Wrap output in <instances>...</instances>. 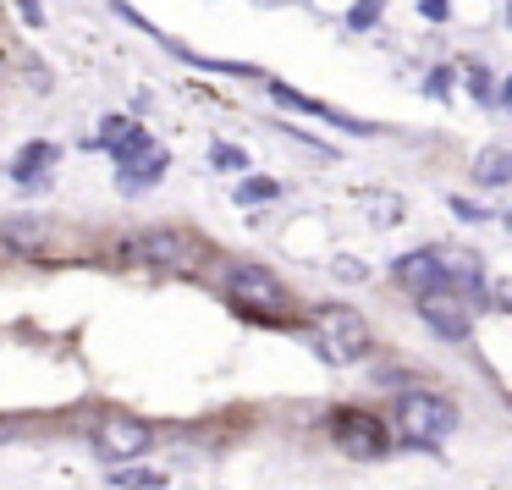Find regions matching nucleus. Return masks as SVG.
Returning a JSON list of instances; mask_svg holds the SVG:
<instances>
[{
	"mask_svg": "<svg viewBox=\"0 0 512 490\" xmlns=\"http://www.w3.org/2000/svg\"><path fill=\"white\" fill-rule=\"evenodd\" d=\"M325 430H331L336 452H347L353 463H375V457L391 452V430L380 413L369 408H331V419H325Z\"/></svg>",
	"mask_w": 512,
	"mask_h": 490,
	"instance_id": "2",
	"label": "nucleus"
},
{
	"mask_svg": "<svg viewBox=\"0 0 512 490\" xmlns=\"http://www.w3.org/2000/svg\"><path fill=\"white\" fill-rule=\"evenodd\" d=\"M336 276H347V281H358V276H364V265H353V259H336Z\"/></svg>",
	"mask_w": 512,
	"mask_h": 490,
	"instance_id": "23",
	"label": "nucleus"
},
{
	"mask_svg": "<svg viewBox=\"0 0 512 490\" xmlns=\"http://www.w3.org/2000/svg\"><path fill=\"white\" fill-rule=\"evenodd\" d=\"M463 78H468V94H474V100H496V83H490L485 61H463Z\"/></svg>",
	"mask_w": 512,
	"mask_h": 490,
	"instance_id": "17",
	"label": "nucleus"
},
{
	"mask_svg": "<svg viewBox=\"0 0 512 490\" xmlns=\"http://www.w3.org/2000/svg\"><path fill=\"white\" fill-rule=\"evenodd\" d=\"M413 6H419L424 23H446L452 17V0H413Z\"/></svg>",
	"mask_w": 512,
	"mask_h": 490,
	"instance_id": "20",
	"label": "nucleus"
},
{
	"mask_svg": "<svg viewBox=\"0 0 512 490\" xmlns=\"http://www.w3.org/2000/svg\"><path fill=\"white\" fill-rule=\"evenodd\" d=\"M452 215H457V221H485V210L468 204V199H452Z\"/></svg>",
	"mask_w": 512,
	"mask_h": 490,
	"instance_id": "22",
	"label": "nucleus"
},
{
	"mask_svg": "<svg viewBox=\"0 0 512 490\" xmlns=\"http://www.w3.org/2000/svg\"><path fill=\"white\" fill-rule=\"evenodd\" d=\"M270 199H281V182H270V177H243L237 182V204H270Z\"/></svg>",
	"mask_w": 512,
	"mask_h": 490,
	"instance_id": "16",
	"label": "nucleus"
},
{
	"mask_svg": "<svg viewBox=\"0 0 512 490\" xmlns=\"http://www.w3.org/2000/svg\"><path fill=\"white\" fill-rule=\"evenodd\" d=\"M149 446H155V430L144 419H133V413H111V419L94 424V452L111 457V463H133Z\"/></svg>",
	"mask_w": 512,
	"mask_h": 490,
	"instance_id": "5",
	"label": "nucleus"
},
{
	"mask_svg": "<svg viewBox=\"0 0 512 490\" xmlns=\"http://www.w3.org/2000/svg\"><path fill=\"white\" fill-rule=\"evenodd\" d=\"M380 17H386V0H353V6H347V28H353V34H369Z\"/></svg>",
	"mask_w": 512,
	"mask_h": 490,
	"instance_id": "14",
	"label": "nucleus"
},
{
	"mask_svg": "<svg viewBox=\"0 0 512 490\" xmlns=\"http://www.w3.org/2000/svg\"><path fill=\"white\" fill-rule=\"evenodd\" d=\"M166 166H171L166 149H144L138 160H127V166L116 171V188H122V193H144V188H155V182L166 177Z\"/></svg>",
	"mask_w": 512,
	"mask_h": 490,
	"instance_id": "10",
	"label": "nucleus"
},
{
	"mask_svg": "<svg viewBox=\"0 0 512 490\" xmlns=\"http://www.w3.org/2000/svg\"><path fill=\"white\" fill-rule=\"evenodd\" d=\"M56 160H61V149H56V144H28L23 155L12 160V177L23 182V188H34V182H45V177H50V166H56Z\"/></svg>",
	"mask_w": 512,
	"mask_h": 490,
	"instance_id": "12",
	"label": "nucleus"
},
{
	"mask_svg": "<svg viewBox=\"0 0 512 490\" xmlns=\"http://www.w3.org/2000/svg\"><path fill=\"white\" fill-rule=\"evenodd\" d=\"M452 78H457L452 67H435V72H430V83H424V89H430L435 100H446V94H452Z\"/></svg>",
	"mask_w": 512,
	"mask_h": 490,
	"instance_id": "21",
	"label": "nucleus"
},
{
	"mask_svg": "<svg viewBox=\"0 0 512 490\" xmlns=\"http://www.w3.org/2000/svg\"><path fill=\"white\" fill-rule=\"evenodd\" d=\"M507 28H512V0H507Z\"/></svg>",
	"mask_w": 512,
	"mask_h": 490,
	"instance_id": "25",
	"label": "nucleus"
},
{
	"mask_svg": "<svg viewBox=\"0 0 512 490\" xmlns=\"http://www.w3.org/2000/svg\"><path fill=\"white\" fill-rule=\"evenodd\" d=\"M309 320H314V331H320V347H325V358H331V364H364L369 347H375L364 314L347 309V303H320Z\"/></svg>",
	"mask_w": 512,
	"mask_h": 490,
	"instance_id": "1",
	"label": "nucleus"
},
{
	"mask_svg": "<svg viewBox=\"0 0 512 490\" xmlns=\"http://www.w3.org/2000/svg\"><path fill=\"white\" fill-rule=\"evenodd\" d=\"M116 490H166V474H155V468H122V474H111Z\"/></svg>",
	"mask_w": 512,
	"mask_h": 490,
	"instance_id": "15",
	"label": "nucleus"
},
{
	"mask_svg": "<svg viewBox=\"0 0 512 490\" xmlns=\"http://www.w3.org/2000/svg\"><path fill=\"white\" fill-rule=\"evenodd\" d=\"M413 303H419V320L430 325V331H441L446 342H463V336L474 331V309H468L463 292L435 287V292H424V298H413Z\"/></svg>",
	"mask_w": 512,
	"mask_h": 490,
	"instance_id": "6",
	"label": "nucleus"
},
{
	"mask_svg": "<svg viewBox=\"0 0 512 490\" xmlns=\"http://www.w3.org/2000/svg\"><path fill=\"white\" fill-rule=\"evenodd\" d=\"M474 182L479 188H507L512 182V149L507 144H490L474 155Z\"/></svg>",
	"mask_w": 512,
	"mask_h": 490,
	"instance_id": "11",
	"label": "nucleus"
},
{
	"mask_svg": "<svg viewBox=\"0 0 512 490\" xmlns=\"http://www.w3.org/2000/svg\"><path fill=\"white\" fill-rule=\"evenodd\" d=\"M496 105H501V111H512V72H507V83L496 89Z\"/></svg>",
	"mask_w": 512,
	"mask_h": 490,
	"instance_id": "24",
	"label": "nucleus"
},
{
	"mask_svg": "<svg viewBox=\"0 0 512 490\" xmlns=\"http://www.w3.org/2000/svg\"><path fill=\"white\" fill-rule=\"evenodd\" d=\"M397 424L413 441H446L457 430V408L435 391H402L397 397Z\"/></svg>",
	"mask_w": 512,
	"mask_h": 490,
	"instance_id": "4",
	"label": "nucleus"
},
{
	"mask_svg": "<svg viewBox=\"0 0 512 490\" xmlns=\"http://www.w3.org/2000/svg\"><path fill=\"white\" fill-rule=\"evenodd\" d=\"M391 276H397V287H408L413 298H424V292L446 287V265H441V254H430V248H424V254H402Z\"/></svg>",
	"mask_w": 512,
	"mask_h": 490,
	"instance_id": "8",
	"label": "nucleus"
},
{
	"mask_svg": "<svg viewBox=\"0 0 512 490\" xmlns=\"http://www.w3.org/2000/svg\"><path fill=\"white\" fill-rule=\"evenodd\" d=\"M270 94H276L281 105H292V111H309V116H320V122H331V127H342V133H358V138H369L375 127L369 122H353V116H342V111H331V105H320V100H309V94H298V89H287V83H276L270 78L265 83Z\"/></svg>",
	"mask_w": 512,
	"mask_h": 490,
	"instance_id": "9",
	"label": "nucleus"
},
{
	"mask_svg": "<svg viewBox=\"0 0 512 490\" xmlns=\"http://www.w3.org/2000/svg\"><path fill=\"white\" fill-rule=\"evenodd\" d=\"M122 254L133 259V265H155V270H193L199 265V243H193L188 232H171V226L127 237Z\"/></svg>",
	"mask_w": 512,
	"mask_h": 490,
	"instance_id": "3",
	"label": "nucleus"
},
{
	"mask_svg": "<svg viewBox=\"0 0 512 490\" xmlns=\"http://www.w3.org/2000/svg\"><path fill=\"white\" fill-rule=\"evenodd\" d=\"M0 248H6V254H39V248H45V226H39V221L0 226Z\"/></svg>",
	"mask_w": 512,
	"mask_h": 490,
	"instance_id": "13",
	"label": "nucleus"
},
{
	"mask_svg": "<svg viewBox=\"0 0 512 490\" xmlns=\"http://www.w3.org/2000/svg\"><path fill=\"white\" fill-rule=\"evenodd\" d=\"M210 166H215V171H248V155H243L237 144H215V149H210Z\"/></svg>",
	"mask_w": 512,
	"mask_h": 490,
	"instance_id": "18",
	"label": "nucleus"
},
{
	"mask_svg": "<svg viewBox=\"0 0 512 490\" xmlns=\"http://www.w3.org/2000/svg\"><path fill=\"white\" fill-rule=\"evenodd\" d=\"M369 215H375L380 226H397V221H402V199H391V193H375V199H369Z\"/></svg>",
	"mask_w": 512,
	"mask_h": 490,
	"instance_id": "19",
	"label": "nucleus"
},
{
	"mask_svg": "<svg viewBox=\"0 0 512 490\" xmlns=\"http://www.w3.org/2000/svg\"><path fill=\"white\" fill-rule=\"evenodd\" d=\"M226 287H232V298L243 303V309H281V303H287V287H281L265 265H237L232 276H226Z\"/></svg>",
	"mask_w": 512,
	"mask_h": 490,
	"instance_id": "7",
	"label": "nucleus"
}]
</instances>
